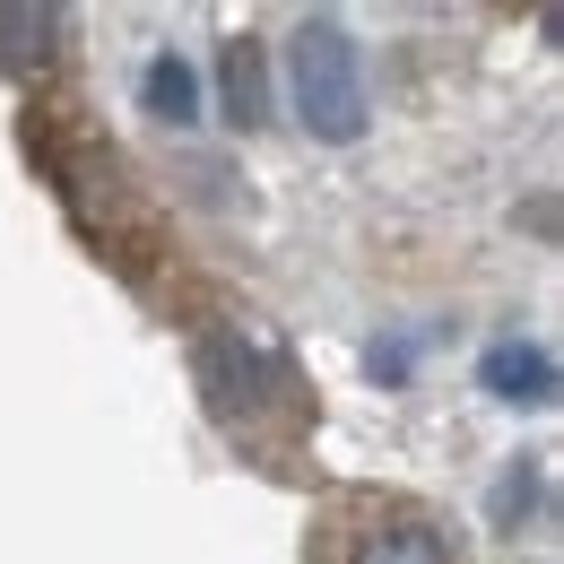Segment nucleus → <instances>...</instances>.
<instances>
[{
  "label": "nucleus",
  "mask_w": 564,
  "mask_h": 564,
  "mask_svg": "<svg viewBox=\"0 0 564 564\" xmlns=\"http://www.w3.org/2000/svg\"><path fill=\"white\" fill-rule=\"evenodd\" d=\"M295 105H304V131H322V140H356L365 131V78H356L348 26L313 18L295 35Z\"/></svg>",
  "instance_id": "obj_1"
},
{
  "label": "nucleus",
  "mask_w": 564,
  "mask_h": 564,
  "mask_svg": "<svg viewBox=\"0 0 564 564\" xmlns=\"http://www.w3.org/2000/svg\"><path fill=\"white\" fill-rule=\"evenodd\" d=\"M339 564H443V539L417 503H382L373 530H348V556Z\"/></svg>",
  "instance_id": "obj_2"
},
{
  "label": "nucleus",
  "mask_w": 564,
  "mask_h": 564,
  "mask_svg": "<svg viewBox=\"0 0 564 564\" xmlns=\"http://www.w3.org/2000/svg\"><path fill=\"white\" fill-rule=\"evenodd\" d=\"M148 113L156 122H192L200 113V87H192V70L165 53V62H148Z\"/></svg>",
  "instance_id": "obj_3"
},
{
  "label": "nucleus",
  "mask_w": 564,
  "mask_h": 564,
  "mask_svg": "<svg viewBox=\"0 0 564 564\" xmlns=\"http://www.w3.org/2000/svg\"><path fill=\"white\" fill-rule=\"evenodd\" d=\"M226 105H235V122H261V62H252V44H226Z\"/></svg>",
  "instance_id": "obj_4"
}]
</instances>
